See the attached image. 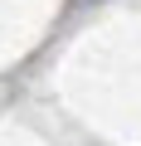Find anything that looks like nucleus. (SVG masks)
<instances>
[]
</instances>
